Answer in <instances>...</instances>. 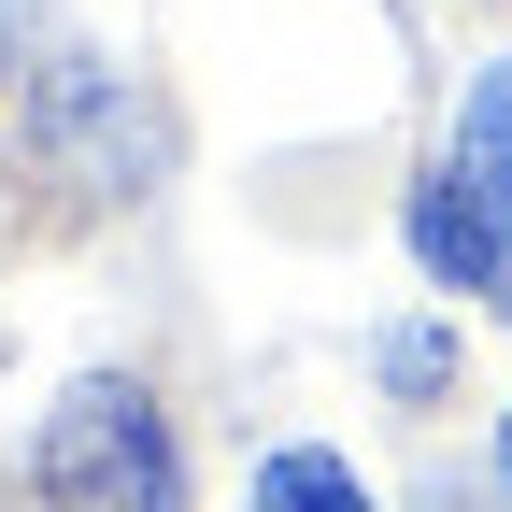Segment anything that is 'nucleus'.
Here are the masks:
<instances>
[{"label":"nucleus","mask_w":512,"mask_h":512,"mask_svg":"<svg viewBox=\"0 0 512 512\" xmlns=\"http://www.w3.org/2000/svg\"><path fill=\"white\" fill-rule=\"evenodd\" d=\"M413 256L470 299H512V57H484V86L456 100V157L413 200Z\"/></svg>","instance_id":"1"},{"label":"nucleus","mask_w":512,"mask_h":512,"mask_svg":"<svg viewBox=\"0 0 512 512\" xmlns=\"http://www.w3.org/2000/svg\"><path fill=\"white\" fill-rule=\"evenodd\" d=\"M498 484H512V413H498Z\"/></svg>","instance_id":"5"},{"label":"nucleus","mask_w":512,"mask_h":512,"mask_svg":"<svg viewBox=\"0 0 512 512\" xmlns=\"http://www.w3.org/2000/svg\"><path fill=\"white\" fill-rule=\"evenodd\" d=\"M256 512H370V484L342 456H313V441H285V456L256 470Z\"/></svg>","instance_id":"3"},{"label":"nucleus","mask_w":512,"mask_h":512,"mask_svg":"<svg viewBox=\"0 0 512 512\" xmlns=\"http://www.w3.org/2000/svg\"><path fill=\"white\" fill-rule=\"evenodd\" d=\"M0 57H15V0H0Z\"/></svg>","instance_id":"6"},{"label":"nucleus","mask_w":512,"mask_h":512,"mask_svg":"<svg viewBox=\"0 0 512 512\" xmlns=\"http://www.w3.org/2000/svg\"><path fill=\"white\" fill-rule=\"evenodd\" d=\"M384 384H413V399H427V384H441V342H427V328H399V342H384Z\"/></svg>","instance_id":"4"},{"label":"nucleus","mask_w":512,"mask_h":512,"mask_svg":"<svg viewBox=\"0 0 512 512\" xmlns=\"http://www.w3.org/2000/svg\"><path fill=\"white\" fill-rule=\"evenodd\" d=\"M43 498L57 512H171V427L143 384H72L43 427Z\"/></svg>","instance_id":"2"}]
</instances>
